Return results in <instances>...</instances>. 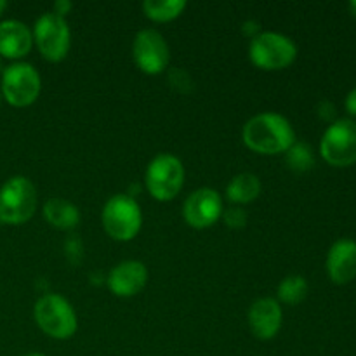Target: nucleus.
I'll return each mask as SVG.
<instances>
[{"label":"nucleus","instance_id":"obj_1","mask_svg":"<svg viewBox=\"0 0 356 356\" xmlns=\"http://www.w3.org/2000/svg\"><path fill=\"white\" fill-rule=\"evenodd\" d=\"M243 145L259 155L287 153L296 143V132L291 122L280 113H259L250 118L242 131Z\"/></svg>","mask_w":356,"mask_h":356},{"label":"nucleus","instance_id":"obj_2","mask_svg":"<svg viewBox=\"0 0 356 356\" xmlns=\"http://www.w3.org/2000/svg\"><path fill=\"white\" fill-rule=\"evenodd\" d=\"M33 316L38 329L52 339H70L79 329L75 309L59 294H45L38 299L35 302Z\"/></svg>","mask_w":356,"mask_h":356},{"label":"nucleus","instance_id":"obj_3","mask_svg":"<svg viewBox=\"0 0 356 356\" xmlns=\"http://www.w3.org/2000/svg\"><path fill=\"white\" fill-rule=\"evenodd\" d=\"M37 190L24 176H14L0 188V222L19 226L30 221L37 211Z\"/></svg>","mask_w":356,"mask_h":356},{"label":"nucleus","instance_id":"obj_4","mask_svg":"<svg viewBox=\"0 0 356 356\" xmlns=\"http://www.w3.org/2000/svg\"><path fill=\"white\" fill-rule=\"evenodd\" d=\"M104 232L117 242H131L136 238L143 225L141 207L129 195H113L104 204L101 214Z\"/></svg>","mask_w":356,"mask_h":356},{"label":"nucleus","instance_id":"obj_5","mask_svg":"<svg viewBox=\"0 0 356 356\" xmlns=\"http://www.w3.org/2000/svg\"><path fill=\"white\" fill-rule=\"evenodd\" d=\"M249 58L256 68L278 72L289 68L298 58V47L289 37L275 31H261L250 40Z\"/></svg>","mask_w":356,"mask_h":356},{"label":"nucleus","instance_id":"obj_6","mask_svg":"<svg viewBox=\"0 0 356 356\" xmlns=\"http://www.w3.org/2000/svg\"><path fill=\"white\" fill-rule=\"evenodd\" d=\"M184 184V167L177 156L170 153H160L145 174V186L148 193L159 202H170L179 195Z\"/></svg>","mask_w":356,"mask_h":356},{"label":"nucleus","instance_id":"obj_7","mask_svg":"<svg viewBox=\"0 0 356 356\" xmlns=\"http://www.w3.org/2000/svg\"><path fill=\"white\" fill-rule=\"evenodd\" d=\"M42 80L30 63H14L2 73V97L14 108H26L38 99Z\"/></svg>","mask_w":356,"mask_h":356},{"label":"nucleus","instance_id":"obj_8","mask_svg":"<svg viewBox=\"0 0 356 356\" xmlns=\"http://www.w3.org/2000/svg\"><path fill=\"white\" fill-rule=\"evenodd\" d=\"M320 155L329 165L344 169L356 163V122L341 118L323 134L320 141Z\"/></svg>","mask_w":356,"mask_h":356},{"label":"nucleus","instance_id":"obj_9","mask_svg":"<svg viewBox=\"0 0 356 356\" xmlns=\"http://www.w3.org/2000/svg\"><path fill=\"white\" fill-rule=\"evenodd\" d=\"M33 42L45 61L59 63L68 56L72 35L66 19L56 16L54 13H45L35 21Z\"/></svg>","mask_w":356,"mask_h":356},{"label":"nucleus","instance_id":"obj_10","mask_svg":"<svg viewBox=\"0 0 356 356\" xmlns=\"http://www.w3.org/2000/svg\"><path fill=\"white\" fill-rule=\"evenodd\" d=\"M132 58L143 73L160 75L169 65V45L163 35L156 30H141L132 44Z\"/></svg>","mask_w":356,"mask_h":356},{"label":"nucleus","instance_id":"obj_11","mask_svg":"<svg viewBox=\"0 0 356 356\" xmlns=\"http://www.w3.org/2000/svg\"><path fill=\"white\" fill-rule=\"evenodd\" d=\"M222 216V198L212 188H200L184 200L183 218L191 228L205 229Z\"/></svg>","mask_w":356,"mask_h":356},{"label":"nucleus","instance_id":"obj_12","mask_svg":"<svg viewBox=\"0 0 356 356\" xmlns=\"http://www.w3.org/2000/svg\"><path fill=\"white\" fill-rule=\"evenodd\" d=\"M148 284V270L141 261H122L108 275V287L117 298H134Z\"/></svg>","mask_w":356,"mask_h":356},{"label":"nucleus","instance_id":"obj_13","mask_svg":"<svg viewBox=\"0 0 356 356\" xmlns=\"http://www.w3.org/2000/svg\"><path fill=\"white\" fill-rule=\"evenodd\" d=\"M249 327L254 337L261 341H270L277 337L282 327V308L278 301L271 298L257 299L249 309Z\"/></svg>","mask_w":356,"mask_h":356},{"label":"nucleus","instance_id":"obj_14","mask_svg":"<svg viewBox=\"0 0 356 356\" xmlns=\"http://www.w3.org/2000/svg\"><path fill=\"white\" fill-rule=\"evenodd\" d=\"M327 275L337 285H346L356 278V242L341 238L327 254Z\"/></svg>","mask_w":356,"mask_h":356},{"label":"nucleus","instance_id":"obj_15","mask_svg":"<svg viewBox=\"0 0 356 356\" xmlns=\"http://www.w3.org/2000/svg\"><path fill=\"white\" fill-rule=\"evenodd\" d=\"M33 35L30 28L16 19L0 23V58L21 59L31 51Z\"/></svg>","mask_w":356,"mask_h":356},{"label":"nucleus","instance_id":"obj_16","mask_svg":"<svg viewBox=\"0 0 356 356\" xmlns=\"http://www.w3.org/2000/svg\"><path fill=\"white\" fill-rule=\"evenodd\" d=\"M44 218L58 229H73L80 222V212L75 204L63 198H51L44 205Z\"/></svg>","mask_w":356,"mask_h":356},{"label":"nucleus","instance_id":"obj_17","mask_svg":"<svg viewBox=\"0 0 356 356\" xmlns=\"http://www.w3.org/2000/svg\"><path fill=\"white\" fill-rule=\"evenodd\" d=\"M261 195V181L256 174L243 172L233 177L226 188V198L232 204H250Z\"/></svg>","mask_w":356,"mask_h":356},{"label":"nucleus","instance_id":"obj_18","mask_svg":"<svg viewBox=\"0 0 356 356\" xmlns=\"http://www.w3.org/2000/svg\"><path fill=\"white\" fill-rule=\"evenodd\" d=\"M186 9L184 0H146L143 3V13L155 23H169L177 19Z\"/></svg>","mask_w":356,"mask_h":356},{"label":"nucleus","instance_id":"obj_19","mask_svg":"<svg viewBox=\"0 0 356 356\" xmlns=\"http://www.w3.org/2000/svg\"><path fill=\"white\" fill-rule=\"evenodd\" d=\"M308 282L301 275H289L278 285V299L284 305L298 306L308 296Z\"/></svg>","mask_w":356,"mask_h":356},{"label":"nucleus","instance_id":"obj_20","mask_svg":"<svg viewBox=\"0 0 356 356\" xmlns=\"http://www.w3.org/2000/svg\"><path fill=\"white\" fill-rule=\"evenodd\" d=\"M285 162L294 172H308L315 165V155L306 143H294L285 153Z\"/></svg>","mask_w":356,"mask_h":356},{"label":"nucleus","instance_id":"obj_21","mask_svg":"<svg viewBox=\"0 0 356 356\" xmlns=\"http://www.w3.org/2000/svg\"><path fill=\"white\" fill-rule=\"evenodd\" d=\"M221 218L225 219V225L232 229H242L247 225V214L240 207H232L228 211H222Z\"/></svg>","mask_w":356,"mask_h":356},{"label":"nucleus","instance_id":"obj_22","mask_svg":"<svg viewBox=\"0 0 356 356\" xmlns=\"http://www.w3.org/2000/svg\"><path fill=\"white\" fill-rule=\"evenodd\" d=\"M318 117L323 122H336V106L330 101H322L318 104Z\"/></svg>","mask_w":356,"mask_h":356},{"label":"nucleus","instance_id":"obj_23","mask_svg":"<svg viewBox=\"0 0 356 356\" xmlns=\"http://www.w3.org/2000/svg\"><path fill=\"white\" fill-rule=\"evenodd\" d=\"M52 9H54L56 16H59V17H63V19H65V16H68V14L72 13L73 3L70 2V0H58V2L54 3V7H52Z\"/></svg>","mask_w":356,"mask_h":356},{"label":"nucleus","instance_id":"obj_24","mask_svg":"<svg viewBox=\"0 0 356 356\" xmlns=\"http://www.w3.org/2000/svg\"><path fill=\"white\" fill-rule=\"evenodd\" d=\"M344 106H346L348 113H350L353 118H356V87L348 92L346 101H344Z\"/></svg>","mask_w":356,"mask_h":356},{"label":"nucleus","instance_id":"obj_25","mask_svg":"<svg viewBox=\"0 0 356 356\" xmlns=\"http://www.w3.org/2000/svg\"><path fill=\"white\" fill-rule=\"evenodd\" d=\"M259 33H261V26L256 23V21H247V23L243 24V35H247V37L256 38Z\"/></svg>","mask_w":356,"mask_h":356},{"label":"nucleus","instance_id":"obj_26","mask_svg":"<svg viewBox=\"0 0 356 356\" xmlns=\"http://www.w3.org/2000/svg\"><path fill=\"white\" fill-rule=\"evenodd\" d=\"M348 9H350L351 16L356 17V0H351V2H350V6H348Z\"/></svg>","mask_w":356,"mask_h":356},{"label":"nucleus","instance_id":"obj_27","mask_svg":"<svg viewBox=\"0 0 356 356\" xmlns=\"http://www.w3.org/2000/svg\"><path fill=\"white\" fill-rule=\"evenodd\" d=\"M7 6H9V3H7V2H6V0H0V16H2V14H3V13H6Z\"/></svg>","mask_w":356,"mask_h":356},{"label":"nucleus","instance_id":"obj_28","mask_svg":"<svg viewBox=\"0 0 356 356\" xmlns=\"http://www.w3.org/2000/svg\"><path fill=\"white\" fill-rule=\"evenodd\" d=\"M3 70H6V68H3V63H2V58H0V73H3Z\"/></svg>","mask_w":356,"mask_h":356},{"label":"nucleus","instance_id":"obj_29","mask_svg":"<svg viewBox=\"0 0 356 356\" xmlns=\"http://www.w3.org/2000/svg\"><path fill=\"white\" fill-rule=\"evenodd\" d=\"M24 356H45V355H42V353H30V355H24Z\"/></svg>","mask_w":356,"mask_h":356},{"label":"nucleus","instance_id":"obj_30","mask_svg":"<svg viewBox=\"0 0 356 356\" xmlns=\"http://www.w3.org/2000/svg\"><path fill=\"white\" fill-rule=\"evenodd\" d=\"M0 103H2V92H0Z\"/></svg>","mask_w":356,"mask_h":356}]
</instances>
